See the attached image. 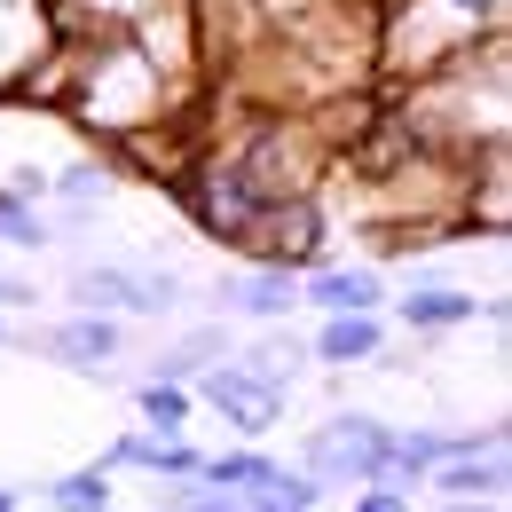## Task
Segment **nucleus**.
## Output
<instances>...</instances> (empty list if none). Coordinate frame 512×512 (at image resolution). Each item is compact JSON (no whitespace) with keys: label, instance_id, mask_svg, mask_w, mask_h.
Returning <instances> with one entry per match:
<instances>
[{"label":"nucleus","instance_id":"f257e3e1","mask_svg":"<svg viewBox=\"0 0 512 512\" xmlns=\"http://www.w3.org/2000/svg\"><path fill=\"white\" fill-rule=\"evenodd\" d=\"M71 308H95V316H182L190 292L174 268H150V260H79L71 268Z\"/></svg>","mask_w":512,"mask_h":512},{"label":"nucleus","instance_id":"f03ea898","mask_svg":"<svg viewBox=\"0 0 512 512\" xmlns=\"http://www.w3.org/2000/svg\"><path fill=\"white\" fill-rule=\"evenodd\" d=\"M386 434L371 410H331L316 434L300 442V473L316 489H363V481H386Z\"/></svg>","mask_w":512,"mask_h":512},{"label":"nucleus","instance_id":"7ed1b4c3","mask_svg":"<svg viewBox=\"0 0 512 512\" xmlns=\"http://www.w3.org/2000/svg\"><path fill=\"white\" fill-rule=\"evenodd\" d=\"M197 402H205V410H221L245 442H260V434H276V426H284V386L260 379L253 363H205V371H197Z\"/></svg>","mask_w":512,"mask_h":512},{"label":"nucleus","instance_id":"20e7f679","mask_svg":"<svg viewBox=\"0 0 512 512\" xmlns=\"http://www.w3.org/2000/svg\"><path fill=\"white\" fill-rule=\"evenodd\" d=\"M40 347L79 371V379H111V363H119V347H127V316H95V308H71L64 323H48L40 331Z\"/></svg>","mask_w":512,"mask_h":512},{"label":"nucleus","instance_id":"39448f33","mask_svg":"<svg viewBox=\"0 0 512 512\" xmlns=\"http://www.w3.org/2000/svg\"><path fill=\"white\" fill-rule=\"evenodd\" d=\"M300 308V276L284 268V260H260V268H237V276H221L213 284V316H245V323H284Z\"/></svg>","mask_w":512,"mask_h":512},{"label":"nucleus","instance_id":"423d86ee","mask_svg":"<svg viewBox=\"0 0 512 512\" xmlns=\"http://www.w3.org/2000/svg\"><path fill=\"white\" fill-rule=\"evenodd\" d=\"M300 300L323 308V316H379L386 284H379V268H316V276L300 284Z\"/></svg>","mask_w":512,"mask_h":512},{"label":"nucleus","instance_id":"0eeeda50","mask_svg":"<svg viewBox=\"0 0 512 512\" xmlns=\"http://www.w3.org/2000/svg\"><path fill=\"white\" fill-rule=\"evenodd\" d=\"M103 465H134L150 481H182V473L205 465V449H190L182 434H119V442L103 449Z\"/></svg>","mask_w":512,"mask_h":512},{"label":"nucleus","instance_id":"6e6552de","mask_svg":"<svg viewBox=\"0 0 512 512\" xmlns=\"http://www.w3.org/2000/svg\"><path fill=\"white\" fill-rule=\"evenodd\" d=\"M505 481V449H457L426 473V489H442V497H505Z\"/></svg>","mask_w":512,"mask_h":512},{"label":"nucleus","instance_id":"1a4fd4ad","mask_svg":"<svg viewBox=\"0 0 512 512\" xmlns=\"http://www.w3.org/2000/svg\"><path fill=\"white\" fill-rule=\"evenodd\" d=\"M379 339H386L379 316H323V331L308 339V355H316L323 371H347V363H371Z\"/></svg>","mask_w":512,"mask_h":512},{"label":"nucleus","instance_id":"9d476101","mask_svg":"<svg viewBox=\"0 0 512 512\" xmlns=\"http://www.w3.org/2000/svg\"><path fill=\"white\" fill-rule=\"evenodd\" d=\"M473 316H489V300L465 292V284H418V292H402V323L410 331H449V323H473Z\"/></svg>","mask_w":512,"mask_h":512},{"label":"nucleus","instance_id":"9b49d317","mask_svg":"<svg viewBox=\"0 0 512 512\" xmlns=\"http://www.w3.org/2000/svg\"><path fill=\"white\" fill-rule=\"evenodd\" d=\"M134 410H142V434H182V426H190V386L134 379Z\"/></svg>","mask_w":512,"mask_h":512},{"label":"nucleus","instance_id":"f8f14e48","mask_svg":"<svg viewBox=\"0 0 512 512\" xmlns=\"http://www.w3.org/2000/svg\"><path fill=\"white\" fill-rule=\"evenodd\" d=\"M48 245H56V229L40 221V205L0 190V253H48Z\"/></svg>","mask_w":512,"mask_h":512},{"label":"nucleus","instance_id":"ddd939ff","mask_svg":"<svg viewBox=\"0 0 512 512\" xmlns=\"http://www.w3.org/2000/svg\"><path fill=\"white\" fill-rule=\"evenodd\" d=\"M48 505L56 512H111V465H79L48 481Z\"/></svg>","mask_w":512,"mask_h":512},{"label":"nucleus","instance_id":"4468645a","mask_svg":"<svg viewBox=\"0 0 512 512\" xmlns=\"http://www.w3.org/2000/svg\"><path fill=\"white\" fill-rule=\"evenodd\" d=\"M197 473H205V481H221V489H237V497H245V489H260V481H268V473H276V457H268V449H260V442H245V449H221V457H205V465H197Z\"/></svg>","mask_w":512,"mask_h":512},{"label":"nucleus","instance_id":"2eb2a0df","mask_svg":"<svg viewBox=\"0 0 512 512\" xmlns=\"http://www.w3.org/2000/svg\"><path fill=\"white\" fill-rule=\"evenodd\" d=\"M245 363H253L260 379H276V386H284V394H292V379L308 371V347H300L292 331H268L260 347H245Z\"/></svg>","mask_w":512,"mask_h":512},{"label":"nucleus","instance_id":"dca6fc26","mask_svg":"<svg viewBox=\"0 0 512 512\" xmlns=\"http://www.w3.org/2000/svg\"><path fill=\"white\" fill-rule=\"evenodd\" d=\"M48 190L64 197V205H103V197H111V174H103V166H64V174H48Z\"/></svg>","mask_w":512,"mask_h":512},{"label":"nucleus","instance_id":"f3484780","mask_svg":"<svg viewBox=\"0 0 512 512\" xmlns=\"http://www.w3.org/2000/svg\"><path fill=\"white\" fill-rule=\"evenodd\" d=\"M355 512H410V489H394V481H363V489H355Z\"/></svg>","mask_w":512,"mask_h":512},{"label":"nucleus","instance_id":"a211bd4d","mask_svg":"<svg viewBox=\"0 0 512 512\" xmlns=\"http://www.w3.org/2000/svg\"><path fill=\"white\" fill-rule=\"evenodd\" d=\"M32 300H40V292H32L24 276H8V268H0V316H8V308H32Z\"/></svg>","mask_w":512,"mask_h":512},{"label":"nucleus","instance_id":"6ab92c4d","mask_svg":"<svg viewBox=\"0 0 512 512\" xmlns=\"http://www.w3.org/2000/svg\"><path fill=\"white\" fill-rule=\"evenodd\" d=\"M442 512H505V497H442Z\"/></svg>","mask_w":512,"mask_h":512},{"label":"nucleus","instance_id":"aec40b11","mask_svg":"<svg viewBox=\"0 0 512 512\" xmlns=\"http://www.w3.org/2000/svg\"><path fill=\"white\" fill-rule=\"evenodd\" d=\"M142 8H158V0H95V16H142Z\"/></svg>","mask_w":512,"mask_h":512},{"label":"nucleus","instance_id":"412c9836","mask_svg":"<svg viewBox=\"0 0 512 512\" xmlns=\"http://www.w3.org/2000/svg\"><path fill=\"white\" fill-rule=\"evenodd\" d=\"M0 512H16V497H8V489H0Z\"/></svg>","mask_w":512,"mask_h":512},{"label":"nucleus","instance_id":"4be33fe9","mask_svg":"<svg viewBox=\"0 0 512 512\" xmlns=\"http://www.w3.org/2000/svg\"><path fill=\"white\" fill-rule=\"evenodd\" d=\"M0 347H8V323H0Z\"/></svg>","mask_w":512,"mask_h":512}]
</instances>
